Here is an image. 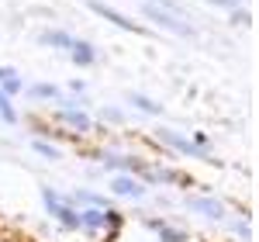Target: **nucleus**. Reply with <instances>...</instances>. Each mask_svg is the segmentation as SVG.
<instances>
[{
	"label": "nucleus",
	"instance_id": "1",
	"mask_svg": "<svg viewBox=\"0 0 259 242\" xmlns=\"http://www.w3.org/2000/svg\"><path fill=\"white\" fill-rule=\"evenodd\" d=\"M41 201H45V211L56 218V222L66 228V232H76L80 228V218H76V208L62 204V194H56L52 187H41Z\"/></svg>",
	"mask_w": 259,
	"mask_h": 242
},
{
	"label": "nucleus",
	"instance_id": "2",
	"mask_svg": "<svg viewBox=\"0 0 259 242\" xmlns=\"http://www.w3.org/2000/svg\"><path fill=\"white\" fill-rule=\"evenodd\" d=\"M156 139H159L162 145H169L173 152H180V156H197V159H207V163H214V166H218V159H214L207 149H197L190 139H183V135L169 132V128H156Z\"/></svg>",
	"mask_w": 259,
	"mask_h": 242
},
{
	"label": "nucleus",
	"instance_id": "3",
	"mask_svg": "<svg viewBox=\"0 0 259 242\" xmlns=\"http://www.w3.org/2000/svg\"><path fill=\"white\" fill-rule=\"evenodd\" d=\"M104 166H111V170H118V173H139V177H145V180H156V173L145 166L142 159H135V156H121V152H100L97 156Z\"/></svg>",
	"mask_w": 259,
	"mask_h": 242
},
{
	"label": "nucleus",
	"instance_id": "4",
	"mask_svg": "<svg viewBox=\"0 0 259 242\" xmlns=\"http://www.w3.org/2000/svg\"><path fill=\"white\" fill-rule=\"evenodd\" d=\"M145 18L149 21H156L159 28H166V31H173V35H180V38H194V28L187 24V21H180V18H173L169 11H159V7H145Z\"/></svg>",
	"mask_w": 259,
	"mask_h": 242
},
{
	"label": "nucleus",
	"instance_id": "5",
	"mask_svg": "<svg viewBox=\"0 0 259 242\" xmlns=\"http://www.w3.org/2000/svg\"><path fill=\"white\" fill-rule=\"evenodd\" d=\"M87 7L94 11V14H100L104 21H111V24H118V28H124V31H139V24L135 21H128L121 11H114V7H107L104 0H87Z\"/></svg>",
	"mask_w": 259,
	"mask_h": 242
},
{
	"label": "nucleus",
	"instance_id": "6",
	"mask_svg": "<svg viewBox=\"0 0 259 242\" xmlns=\"http://www.w3.org/2000/svg\"><path fill=\"white\" fill-rule=\"evenodd\" d=\"M111 190H114L118 197H132V201H142V197H145V187H142V180H135V177H124V173H118V177L111 180Z\"/></svg>",
	"mask_w": 259,
	"mask_h": 242
},
{
	"label": "nucleus",
	"instance_id": "7",
	"mask_svg": "<svg viewBox=\"0 0 259 242\" xmlns=\"http://www.w3.org/2000/svg\"><path fill=\"white\" fill-rule=\"evenodd\" d=\"M194 211L197 215H204V218H211V222H225V204L221 201H214V197H207V194H197L194 197Z\"/></svg>",
	"mask_w": 259,
	"mask_h": 242
},
{
	"label": "nucleus",
	"instance_id": "8",
	"mask_svg": "<svg viewBox=\"0 0 259 242\" xmlns=\"http://www.w3.org/2000/svg\"><path fill=\"white\" fill-rule=\"evenodd\" d=\"M76 218H80V228L100 232V228L107 225V211H100V208H80V211H76Z\"/></svg>",
	"mask_w": 259,
	"mask_h": 242
},
{
	"label": "nucleus",
	"instance_id": "9",
	"mask_svg": "<svg viewBox=\"0 0 259 242\" xmlns=\"http://www.w3.org/2000/svg\"><path fill=\"white\" fill-rule=\"evenodd\" d=\"M59 121H66L73 132H90L94 125H90V118L83 114L80 107H59Z\"/></svg>",
	"mask_w": 259,
	"mask_h": 242
},
{
	"label": "nucleus",
	"instance_id": "10",
	"mask_svg": "<svg viewBox=\"0 0 259 242\" xmlns=\"http://www.w3.org/2000/svg\"><path fill=\"white\" fill-rule=\"evenodd\" d=\"M28 94H31V97H38V101H59V97H62L56 83H31V87H28Z\"/></svg>",
	"mask_w": 259,
	"mask_h": 242
},
{
	"label": "nucleus",
	"instance_id": "11",
	"mask_svg": "<svg viewBox=\"0 0 259 242\" xmlns=\"http://www.w3.org/2000/svg\"><path fill=\"white\" fill-rule=\"evenodd\" d=\"M41 42H45V45H52V49H62V52H69V49H73V38H69L66 31H45Z\"/></svg>",
	"mask_w": 259,
	"mask_h": 242
},
{
	"label": "nucleus",
	"instance_id": "12",
	"mask_svg": "<svg viewBox=\"0 0 259 242\" xmlns=\"http://www.w3.org/2000/svg\"><path fill=\"white\" fill-rule=\"evenodd\" d=\"M69 56L80 62V66H90V62H94V49H90L87 42H76V38H73V49H69Z\"/></svg>",
	"mask_w": 259,
	"mask_h": 242
},
{
	"label": "nucleus",
	"instance_id": "13",
	"mask_svg": "<svg viewBox=\"0 0 259 242\" xmlns=\"http://www.w3.org/2000/svg\"><path fill=\"white\" fill-rule=\"evenodd\" d=\"M21 87H24L21 76H18V73H11V76L0 80V94H4V97H14V94H21Z\"/></svg>",
	"mask_w": 259,
	"mask_h": 242
},
{
	"label": "nucleus",
	"instance_id": "14",
	"mask_svg": "<svg viewBox=\"0 0 259 242\" xmlns=\"http://www.w3.org/2000/svg\"><path fill=\"white\" fill-rule=\"evenodd\" d=\"M128 101H132V107H139V111H145V114H159L162 111L156 101H149V97H142V94H132Z\"/></svg>",
	"mask_w": 259,
	"mask_h": 242
},
{
	"label": "nucleus",
	"instance_id": "15",
	"mask_svg": "<svg viewBox=\"0 0 259 242\" xmlns=\"http://www.w3.org/2000/svg\"><path fill=\"white\" fill-rule=\"evenodd\" d=\"M31 149H35V152H41V156H45V159H59V149H56V145H52V142H45V139H31Z\"/></svg>",
	"mask_w": 259,
	"mask_h": 242
},
{
	"label": "nucleus",
	"instance_id": "16",
	"mask_svg": "<svg viewBox=\"0 0 259 242\" xmlns=\"http://www.w3.org/2000/svg\"><path fill=\"white\" fill-rule=\"evenodd\" d=\"M0 118L7 121V125H18V111H14L11 97H4V94H0Z\"/></svg>",
	"mask_w": 259,
	"mask_h": 242
},
{
	"label": "nucleus",
	"instance_id": "17",
	"mask_svg": "<svg viewBox=\"0 0 259 242\" xmlns=\"http://www.w3.org/2000/svg\"><path fill=\"white\" fill-rule=\"evenodd\" d=\"M149 4H152V7H159V11H169L173 18H180V21H183V7H180L177 0H149Z\"/></svg>",
	"mask_w": 259,
	"mask_h": 242
},
{
	"label": "nucleus",
	"instance_id": "18",
	"mask_svg": "<svg viewBox=\"0 0 259 242\" xmlns=\"http://www.w3.org/2000/svg\"><path fill=\"white\" fill-rule=\"evenodd\" d=\"M159 242H187V235H183L180 228H169V225H162V228H159Z\"/></svg>",
	"mask_w": 259,
	"mask_h": 242
},
{
	"label": "nucleus",
	"instance_id": "19",
	"mask_svg": "<svg viewBox=\"0 0 259 242\" xmlns=\"http://www.w3.org/2000/svg\"><path fill=\"white\" fill-rule=\"evenodd\" d=\"M214 7H228V11H239V0H211Z\"/></svg>",
	"mask_w": 259,
	"mask_h": 242
},
{
	"label": "nucleus",
	"instance_id": "20",
	"mask_svg": "<svg viewBox=\"0 0 259 242\" xmlns=\"http://www.w3.org/2000/svg\"><path fill=\"white\" fill-rule=\"evenodd\" d=\"M69 90H73V94H83V90H87V83H83V80H73V83H69Z\"/></svg>",
	"mask_w": 259,
	"mask_h": 242
},
{
	"label": "nucleus",
	"instance_id": "21",
	"mask_svg": "<svg viewBox=\"0 0 259 242\" xmlns=\"http://www.w3.org/2000/svg\"><path fill=\"white\" fill-rule=\"evenodd\" d=\"M104 118H111V121H121V111H114V107H107V111H104Z\"/></svg>",
	"mask_w": 259,
	"mask_h": 242
},
{
	"label": "nucleus",
	"instance_id": "22",
	"mask_svg": "<svg viewBox=\"0 0 259 242\" xmlns=\"http://www.w3.org/2000/svg\"><path fill=\"white\" fill-rule=\"evenodd\" d=\"M0 242H21V239H14V235H0Z\"/></svg>",
	"mask_w": 259,
	"mask_h": 242
}]
</instances>
